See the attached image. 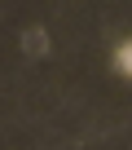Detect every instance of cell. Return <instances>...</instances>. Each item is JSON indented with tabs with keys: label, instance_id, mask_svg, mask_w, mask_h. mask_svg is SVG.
Here are the masks:
<instances>
[{
	"label": "cell",
	"instance_id": "1",
	"mask_svg": "<svg viewBox=\"0 0 132 150\" xmlns=\"http://www.w3.org/2000/svg\"><path fill=\"white\" fill-rule=\"evenodd\" d=\"M22 49H27V57H44V53H48V35H44L40 27H31V31L22 35Z\"/></svg>",
	"mask_w": 132,
	"mask_h": 150
},
{
	"label": "cell",
	"instance_id": "2",
	"mask_svg": "<svg viewBox=\"0 0 132 150\" xmlns=\"http://www.w3.org/2000/svg\"><path fill=\"white\" fill-rule=\"evenodd\" d=\"M114 71L132 80V40H128V44H119V53H114Z\"/></svg>",
	"mask_w": 132,
	"mask_h": 150
}]
</instances>
